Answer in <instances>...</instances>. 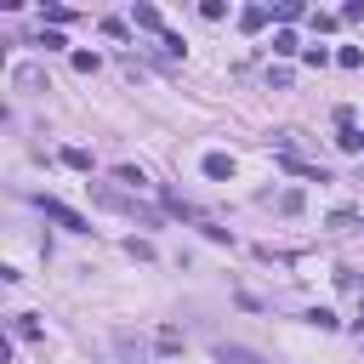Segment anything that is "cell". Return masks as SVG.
<instances>
[{
  "label": "cell",
  "mask_w": 364,
  "mask_h": 364,
  "mask_svg": "<svg viewBox=\"0 0 364 364\" xmlns=\"http://www.w3.org/2000/svg\"><path fill=\"white\" fill-rule=\"evenodd\" d=\"M336 63H342V69H358V63H364V52H358V46H342Z\"/></svg>",
  "instance_id": "cell-12"
},
{
  "label": "cell",
  "mask_w": 364,
  "mask_h": 364,
  "mask_svg": "<svg viewBox=\"0 0 364 364\" xmlns=\"http://www.w3.org/2000/svg\"><path fill=\"white\" fill-rule=\"evenodd\" d=\"M205 176L211 182H227V176H234V160H227V154H205Z\"/></svg>",
  "instance_id": "cell-5"
},
{
  "label": "cell",
  "mask_w": 364,
  "mask_h": 364,
  "mask_svg": "<svg viewBox=\"0 0 364 364\" xmlns=\"http://www.w3.org/2000/svg\"><path fill=\"white\" fill-rule=\"evenodd\" d=\"M165 211H171V216H182V222H194V227H200V234H205V239H216V245H227V227H222V222H216L211 211H200L194 200H182V194H165Z\"/></svg>",
  "instance_id": "cell-2"
},
{
  "label": "cell",
  "mask_w": 364,
  "mask_h": 364,
  "mask_svg": "<svg viewBox=\"0 0 364 364\" xmlns=\"http://www.w3.org/2000/svg\"><path fill=\"white\" fill-rule=\"evenodd\" d=\"M120 182H131V188H143L148 176H143V165H120Z\"/></svg>",
  "instance_id": "cell-14"
},
{
  "label": "cell",
  "mask_w": 364,
  "mask_h": 364,
  "mask_svg": "<svg viewBox=\"0 0 364 364\" xmlns=\"http://www.w3.org/2000/svg\"><path fill=\"white\" fill-rule=\"evenodd\" d=\"M85 188H91V200H97V205H108V211H125V216H136L143 227H160V211H154V205H143V200H131V194L108 188V182H85Z\"/></svg>",
  "instance_id": "cell-1"
},
{
  "label": "cell",
  "mask_w": 364,
  "mask_h": 364,
  "mask_svg": "<svg viewBox=\"0 0 364 364\" xmlns=\"http://www.w3.org/2000/svg\"><path fill=\"white\" fill-rule=\"evenodd\" d=\"M154 347H160V353H182V330H160Z\"/></svg>",
  "instance_id": "cell-7"
},
{
  "label": "cell",
  "mask_w": 364,
  "mask_h": 364,
  "mask_svg": "<svg viewBox=\"0 0 364 364\" xmlns=\"http://www.w3.org/2000/svg\"><path fill=\"white\" fill-rule=\"evenodd\" d=\"M18 85H23V91H34V85H40V69H34V63H23V69H18Z\"/></svg>",
  "instance_id": "cell-13"
},
{
  "label": "cell",
  "mask_w": 364,
  "mask_h": 364,
  "mask_svg": "<svg viewBox=\"0 0 364 364\" xmlns=\"http://www.w3.org/2000/svg\"><path fill=\"white\" fill-rule=\"evenodd\" d=\"M40 211H46V216H52L57 227H69V234H91V222H85L80 211H69L63 200H40Z\"/></svg>",
  "instance_id": "cell-3"
},
{
  "label": "cell",
  "mask_w": 364,
  "mask_h": 364,
  "mask_svg": "<svg viewBox=\"0 0 364 364\" xmlns=\"http://www.w3.org/2000/svg\"><path fill=\"white\" fill-rule=\"evenodd\" d=\"M273 52L290 57V52H296V34H290V29H279V34H273Z\"/></svg>",
  "instance_id": "cell-11"
},
{
  "label": "cell",
  "mask_w": 364,
  "mask_h": 364,
  "mask_svg": "<svg viewBox=\"0 0 364 364\" xmlns=\"http://www.w3.org/2000/svg\"><path fill=\"white\" fill-rule=\"evenodd\" d=\"M239 23H245V29H262V23H267V6H245Z\"/></svg>",
  "instance_id": "cell-9"
},
{
  "label": "cell",
  "mask_w": 364,
  "mask_h": 364,
  "mask_svg": "<svg viewBox=\"0 0 364 364\" xmlns=\"http://www.w3.org/2000/svg\"><path fill=\"white\" fill-rule=\"evenodd\" d=\"M12 330H18V336H40V325H34L29 313H18V318H12Z\"/></svg>",
  "instance_id": "cell-15"
},
{
  "label": "cell",
  "mask_w": 364,
  "mask_h": 364,
  "mask_svg": "<svg viewBox=\"0 0 364 364\" xmlns=\"http://www.w3.org/2000/svg\"><path fill=\"white\" fill-rule=\"evenodd\" d=\"M131 23H136V29H160V12H154V6H136Z\"/></svg>",
  "instance_id": "cell-8"
},
{
  "label": "cell",
  "mask_w": 364,
  "mask_h": 364,
  "mask_svg": "<svg viewBox=\"0 0 364 364\" xmlns=\"http://www.w3.org/2000/svg\"><path fill=\"white\" fill-rule=\"evenodd\" d=\"M216 364H267V358L251 353V347H239V342H216Z\"/></svg>",
  "instance_id": "cell-4"
},
{
  "label": "cell",
  "mask_w": 364,
  "mask_h": 364,
  "mask_svg": "<svg viewBox=\"0 0 364 364\" xmlns=\"http://www.w3.org/2000/svg\"><path fill=\"white\" fill-rule=\"evenodd\" d=\"M63 165H74V171H91V154H85V148H63Z\"/></svg>",
  "instance_id": "cell-10"
},
{
  "label": "cell",
  "mask_w": 364,
  "mask_h": 364,
  "mask_svg": "<svg viewBox=\"0 0 364 364\" xmlns=\"http://www.w3.org/2000/svg\"><path fill=\"white\" fill-rule=\"evenodd\" d=\"M336 143H342L347 154H358V148H364V131H358V125H342V136H336Z\"/></svg>",
  "instance_id": "cell-6"
}]
</instances>
